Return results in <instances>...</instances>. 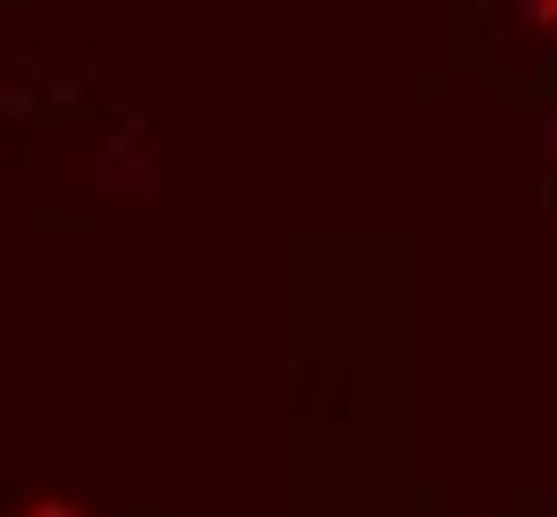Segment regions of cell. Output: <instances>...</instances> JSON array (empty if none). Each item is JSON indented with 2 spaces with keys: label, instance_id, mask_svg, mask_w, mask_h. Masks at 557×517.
Masks as SVG:
<instances>
[{
  "label": "cell",
  "instance_id": "1",
  "mask_svg": "<svg viewBox=\"0 0 557 517\" xmlns=\"http://www.w3.org/2000/svg\"><path fill=\"white\" fill-rule=\"evenodd\" d=\"M16 517H88V502H64V494H33Z\"/></svg>",
  "mask_w": 557,
  "mask_h": 517
},
{
  "label": "cell",
  "instance_id": "2",
  "mask_svg": "<svg viewBox=\"0 0 557 517\" xmlns=\"http://www.w3.org/2000/svg\"><path fill=\"white\" fill-rule=\"evenodd\" d=\"M525 16H534L542 33H557V0H525Z\"/></svg>",
  "mask_w": 557,
  "mask_h": 517
}]
</instances>
